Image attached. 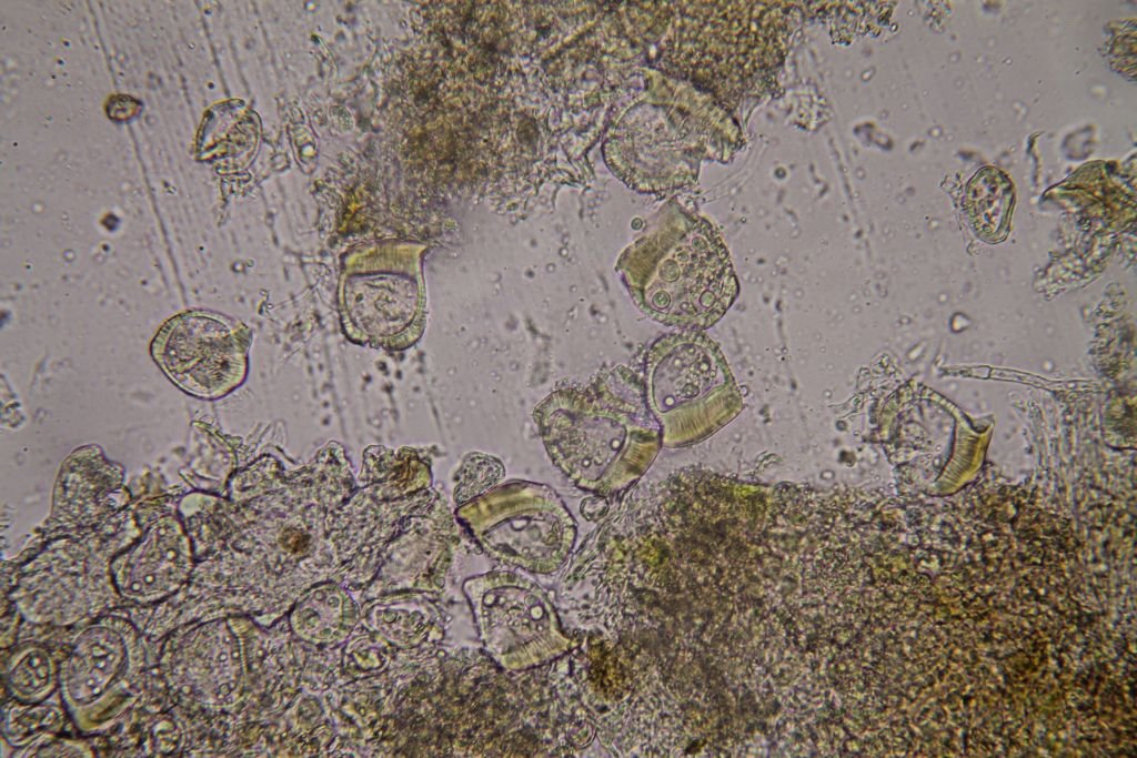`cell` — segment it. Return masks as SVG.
Here are the masks:
<instances>
[{
	"label": "cell",
	"instance_id": "obj_1",
	"mask_svg": "<svg viewBox=\"0 0 1137 758\" xmlns=\"http://www.w3.org/2000/svg\"><path fill=\"white\" fill-rule=\"evenodd\" d=\"M615 372L584 388L552 394L534 418L553 464L575 486L601 495L626 491L654 461L661 432L641 395Z\"/></svg>",
	"mask_w": 1137,
	"mask_h": 758
},
{
	"label": "cell",
	"instance_id": "obj_2",
	"mask_svg": "<svg viewBox=\"0 0 1137 758\" xmlns=\"http://www.w3.org/2000/svg\"><path fill=\"white\" fill-rule=\"evenodd\" d=\"M474 506L479 534L495 557L550 570L564 560L572 546V519L547 485L510 481L485 493Z\"/></svg>",
	"mask_w": 1137,
	"mask_h": 758
},
{
	"label": "cell",
	"instance_id": "obj_3",
	"mask_svg": "<svg viewBox=\"0 0 1137 758\" xmlns=\"http://www.w3.org/2000/svg\"><path fill=\"white\" fill-rule=\"evenodd\" d=\"M152 355L184 392L202 398L227 394L240 381L243 350L238 332L223 317L190 311L173 316L157 333Z\"/></svg>",
	"mask_w": 1137,
	"mask_h": 758
},
{
	"label": "cell",
	"instance_id": "obj_4",
	"mask_svg": "<svg viewBox=\"0 0 1137 758\" xmlns=\"http://www.w3.org/2000/svg\"><path fill=\"white\" fill-rule=\"evenodd\" d=\"M187 545L174 529L157 525L117 560L115 576L124 594L139 598L164 596L187 574Z\"/></svg>",
	"mask_w": 1137,
	"mask_h": 758
},
{
	"label": "cell",
	"instance_id": "obj_5",
	"mask_svg": "<svg viewBox=\"0 0 1137 758\" xmlns=\"http://www.w3.org/2000/svg\"><path fill=\"white\" fill-rule=\"evenodd\" d=\"M370 283L378 291L361 283V286L351 282L350 296L346 306L354 320L363 324L370 322L378 325V331L389 332L390 327H396L410 323L416 313L420 304L419 287L414 279L398 273L383 274L369 277Z\"/></svg>",
	"mask_w": 1137,
	"mask_h": 758
}]
</instances>
